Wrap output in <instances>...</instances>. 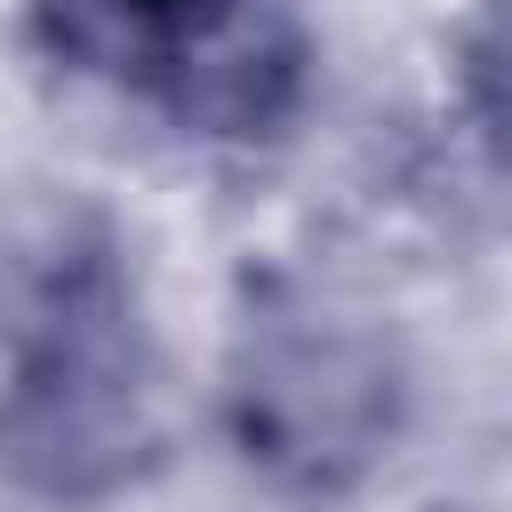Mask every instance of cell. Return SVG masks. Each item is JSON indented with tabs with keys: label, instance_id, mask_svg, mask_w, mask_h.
<instances>
[{
	"label": "cell",
	"instance_id": "cell-1",
	"mask_svg": "<svg viewBox=\"0 0 512 512\" xmlns=\"http://www.w3.org/2000/svg\"><path fill=\"white\" fill-rule=\"evenodd\" d=\"M168 456L160 352L104 208L40 200L0 224V472L48 512L136 496Z\"/></svg>",
	"mask_w": 512,
	"mask_h": 512
},
{
	"label": "cell",
	"instance_id": "cell-2",
	"mask_svg": "<svg viewBox=\"0 0 512 512\" xmlns=\"http://www.w3.org/2000/svg\"><path fill=\"white\" fill-rule=\"evenodd\" d=\"M32 40L200 144H280L312 96L296 0H32Z\"/></svg>",
	"mask_w": 512,
	"mask_h": 512
},
{
	"label": "cell",
	"instance_id": "cell-3",
	"mask_svg": "<svg viewBox=\"0 0 512 512\" xmlns=\"http://www.w3.org/2000/svg\"><path fill=\"white\" fill-rule=\"evenodd\" d=\"M232 448L280 496H344L400 432V368L384 336L328 312H264L240 328L224 376Z\"/></svg>",
	"mask_w": 512,
	"mask_h": 512
}]
</instances>
